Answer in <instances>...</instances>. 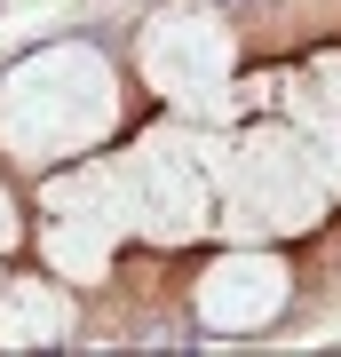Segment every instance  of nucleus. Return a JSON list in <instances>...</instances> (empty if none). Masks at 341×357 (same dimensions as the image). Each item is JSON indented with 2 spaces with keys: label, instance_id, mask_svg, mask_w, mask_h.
Masks as SVG:
<instances>
[{
  "label": "nucleus",
  "instance_id": "nucleus-1",
  "mask_svg": "<svg viewBox=\"0 0 341 357\" xmlns=\"http://www.w3.org/2000/svg\"><path fill=\"white\" fill-rule=\"evenodd\" d=\"M119 103L127 96H119V72L103 48H88V40L32 48L0 79V151L32 175H48L63 159H88L119 128Z\"/></svg>",
  "mask_w": 341,
  "mask_h": 357
},
{
  "label": "nucleus",
  "instance_id": "nucleus-2",
  "mask_svg": "<svg viewBox=\"0 0 341 357\" xmlns=\"http://www.w3.org/2000/svg\"><path fill=\"white\" fill-rule=\"evenodd\" d=\"M206 159H215V199H222L230 238H302L333 215V183L294 119L222 135V143H206Z\"/></svg>",
  "mask_w": 341,
  "mask_h": 357
},
{
  "label": "nucleus",
  "instance_id": "nucleus-3",
  "mask_svg": "<svg viewBox=\"0 0 341 357\" xmlns=\"http://www.w3.org/2000/svg\"><path fill=\"white\" fill-rule=\"evenodd\" d=\"M119 175V222L127 238L151 246H190L199 230H222V199H215V159L190 128H151L112 159Z\"/></svg>",
  "mask_w": 341,
  "mask_h": 357
},
{
  "label": "nucleus",
  "instance_id": "nucleus-4",
  "mask_svg": "<svg viewBox=\"0 0 341 357\" xmlns=\"http://www.w3.org/2000/svg\"><path fill=\"white\" fill-rule=\"evenodd\" d=\"M135 72L167 112H215L222 88L238 79V32L215 8H159L135 32Z\"/></svg>",
  "mask_w": 341,
  "mask_h": 357
},
{
  "label": "nucleus",
  "instance_id": "nucleus-5",
  "mask_svg": "<svg viewBox=\"0 0 341 357\" xmlns=\"http://www.w3.org/2000/svg\"><path fill=\"white\" fill-rule=\"evenodd\" d=\"M190 302H199V326L254 333V326H270L294 302V270H286V255H270L262 238H246V246H230V255H215V262L199 270Z\"/></svg>",
  "mask_w": 341,
  "mask_h": 357
},
{
  "label": "nucleus",
  "instance_id": "nucleus-6",
  "mask_svg": "<svg viewBox=\"0 0 341 357\" xmlns=\"http://www.w3.org/2000/svg\"><path fill=\"white\" fill-rule=\"evenodd\" d=\"M72 294H63V278L48 270V278H8L0 286V349H48L72 333Z\"/></svg>",
  "mask_w": 341,
  "mask_h": 357
},
{
  "label": "nucleus",
  "instance_id": "nucleus-7",
  "mask_svg": "<svg viewBox=\"0 0 341 357\" xmlns=\"http://www.w3.org/2000/svg\"><path fill=\"white\" fill-rule=\"evenodd\" d=\"M40 255L63 286H103L112 278V255H119V230L96 222V215H48L40 222Z\"/></svg>",
  "mask_w": 341,
  "mask_h": 357
},
{
  "label": "nucleus",
  "instance_id": "nucleus-8",
  "mask_svg": "<svg viewBox=\"0 0 341 357\" xmlns=\"http://www.w3.org/2000/svg\"><path fill=\"white\" fill-rule=\"evenodd\" d=\"M24 246V206L8 199V183H0V255H16Z\"/></svg>",
  "mask_w": 341,
  "mask_h": 357
},
{
  "label": "nucleus",
  "instance_id": "nucleus-9",
  "mask_svg": "<svg viewBox=\"0 0 341 357\" xmlns=\"http://www.w3.org/2000/svg\"><path fill=\"white\" fill-rule=\"evenodd\" d=\"M0 286H8V278H0Z\"/></svg>",
  "mask_w": 341,
  "mask_h": 357
}]
</instances>
